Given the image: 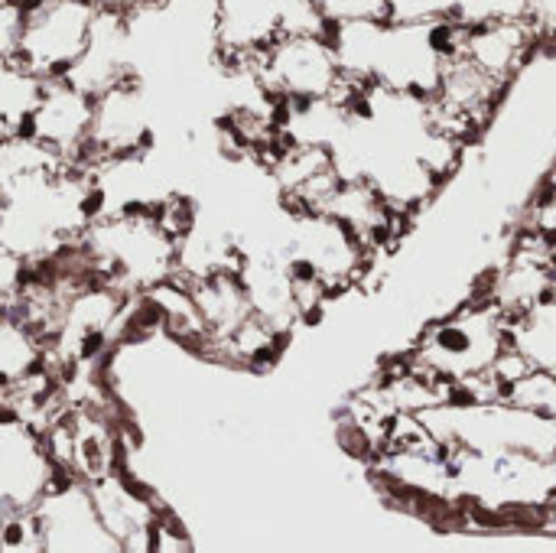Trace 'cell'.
I'll return each mask as SVG.
<instances>
[{"instance_id": "6da1fadb", "label": "cell", "mask_w": 556, "mask_h": 553, "mask_svg": "<svg viewBox=\"0 0 556 553\" xmlns=\"http://www.w3.org/2000/svg\"><path fill=\"white\" fill-rule=\"evenodd\" d=\"M81 163L20 134L0 143V244L29 267L72 251L104 215V192Z\"/></svg>"}, {"instance_id": "7a4b0ae2", "label": "cell", "mask_w": 556, "mask_h": 553, "mask_svg": "<svg viewBox=\"0 0 556 553\" xmlns=\"http://www.w3.org/2000/svg\"><path fill=\"white\" fill-rule=\"evenodd\" d=\"M345 78L371 81L417 98H437L446 62L463 49V26L453 20H358L329 26Z\"/></svg>"}, {"instance_id": "3957f363", "label": "cell", "mask_w": 556, "mask_h": 553, "mask_svg": "<svg viewBox=\"0 0 556 553\" xmlns=\"http://www.w3.org/2000/svg\"><path fill=\"white\" fill-rule=\"evenodd\" d=\"M420 424L446 450L556 463V414L515 401H443L424 407Z\"/></svg>"}, {"instance_id": "277c9868", "label": "cell", "mask_w": 556, "mask_h": 553, "mask_svg": "<svg viewBox=\"0 0 556 553\" xmlns=\"http://www.w3.org/2000/svg\"><path fill=\"white\" fill-rule=\"evenodd\" d=\"M78 248L91 277L104 280V287L117 293L153 290L179 277V241L163 228L156 215H101L85 228Z\"/></svg>"}, {"instance_id": "5b68a950", "label": "cell", "mask_w": 556, "mask_h": 553, "mask_svg": "<svg viewBox=\"0 0 556 553\" xmlns=\"http://www.w3.org/2000/svg\"><path fill=\"white\" fill-rule=\"evenodd\" d=\"M508 323L511 316L492 297L463 303L417 339L407 365L414 375L443 385L446 391L482 381L511 349Z\"/></svg>"}, {"instance_id": "8992f818", "label": "cell", "mask_w": 556, "mask_h": 553, "mask_svg": "<svg viewBox=\"0 0 556 553\" xmlns=\"http://www.w3.org/2000/svg\"><path fill=\"white\" fill-rule=\"evenodd\" d=\"M244 65L274 101H323L345 81L329 33L283 36Z\"/></svg>"}, {"instance_id": "52a82bcc", "label": "cell", "mask_w": 556, "mask_h": 553, "mask_svg": "<svg viewBox=\"0 0 556 553\" xmlns=\"http://www.w3.org/2000/svg\"><path fill=\"white\" fill-rule=\"evenodd\" d=\"M293 33H329L316 0H218V46L225 65H244Z\"/></svg>"}, {"instance_id": "ba28073f", "label": "cell", "mask_w": 556, "mask_h": 553, "mask_svg": "<svg viewBox=\"0 0 556 553\" xmlns=\"http://www.w3.org/2000/svg\"><path fill=\"white\" fill-rule=\"evenodd\" d=\"M98 7L91 0H39L26 7L16 62L39 78H65L91 39Z\"/></svg>"}, {"instance_id": "9c48e42d", "label": "cell", "mask_w": 556, "mask_h": 553, "mask_svg": "<svg viewBox=\"0 0 556 553\" xmlns=\"http://www.w3.org/2000/svg\"><path fill=\"white\" fill-rule=\"evenodd\" d=\"M33 515L39 525L42 553H124L98 515L91 486L75 476L68 482H55Z\"/></svg>"}, {"instance_id": "30bf717a", "label": "cell", "mask_w": 556, "mask_h": 553, "mask_svg": "<svg viewBox=\"0 0 556 553\" xmlns=\"http://www.w3.org/2000/svg\"><path fill=\"white\" fill-rule=\"evenodd\" d=\"M59 482L49 443L20 417L0 414V518L33 512Z\"/></svg>"}, {"instance_id": "8fae6325", "label": "cell", "mask_w": 556, "mask_h": 553, "mask_svg": "<svg viewBox=\"0 0 556 553\" xmlns=\"http://www.w3.org/2000/svg\"><path fill=\"white\" fill-rule=\"evenodd\" d=\"M91 121H94V95L75 88L65 78H49L26 124V137L46 143L49 150H55L72 163H81L88 156Z\"/></svg>"}, {"instance_id": "7c38bea8", "label": "cell", "mask_w": 556, "mask_h": 553, "mask_svg": "<svg viewBox=\"0 0 556 553\" xmlns=\"http://www.w3.org/2000/svg\"><path fill=\"white\" fill-rule=\"evenodd\" d=\"M130 78V39H127V20L124 13L98 10L91 39L78 62L65 72V81L88 95H101L114 85Z\"/></svg>"}, {"instance_id": "4fadbf2b", "label": "cell", "mask_w": 556, "mask_h": 553, "mask_svg": "<svg viewBox=\"0 0 556 553\" xmlns=\"http://www.w3.org/2000/svg\"><path fill=\"white\" fill-rule=\"evenodd\" d=\"M538 46H541V36L528 20H502V23H482V26L463 29L459 55L476 62L492 78L511 85Z\"/></svg>"}, {"instance_id": "5bb4252c", "label": "cell", "mask_w": 556, "mask_h": 553, "mask_svg": "<svg viewBox=\"0 0 556 553\" xmlns=\"http://www.w3.org/2000/svg\"><path fill=\"white\" fill-rule=\"evenodd\" d=\"M98 515L108 525V531L117 538L121 551H153L156 544V528H160V515L153 512V505L124 479H117L114 473L88 482Z\"/></svg>"}, {"instance_id": "9a60e30c", "label": "cell", "mask_w": 556, "mask_h": 553, "mask_svg": "<svg viewBox=\"0 0 556 553\" xmlns=\"http://www.w3.org/2000/svg\"><path fill=\"white\" fill-rule=\"evenodd\" d=\"M508 339H511V349L531 362V368L556 375V293L534 303L531 310L511 316Z\"/></svg>"}, {"instance_id": "2e32d148", "label": "cell", "mask_w": 556, "mask_h": 553, "mask_svg": "<svg viewBox=\"0 0 556 553\" xmlns=\"http://www.w3.org/2000/svg\"><path fill=\"white\" fill-rule=\"evenodd\" d=\"M46 91V78L23 68L16 59L0 62V143L26 134V124Z\"/></svg>"}, {"instance_id": "e0dca14e", "label": "cell", "mask_w": 556, "mask_h": 553, "mask_svg": "<svg viewBox=\"0 0 556 553\" xmlns=\"http://www.w3.org/2000/svg\"><path fill=\"white\" fill-rule=\"evenodd\" d=\"M502 20H528V0H459L453 23L463 29Z\"/></svg>"}, {"instance_id": "ac0fdd59", "label": "cell", "mask_w": 556, "mask_h": 553, "mask_svg": "<svg viewBox=\"0 0 556 553\" xmlns=\"http://www.w3.org/2000/svg\"><path fill=\"white\" fill-rule=\"evenodd\" d=\"M326 26L358 23V20H388V0H316Z\"/></svg>"}, {"instance_id": "d6986e66", "label": "cell", "mask_w": 556, "mask_h": 553, "mask_svg": "<svg viewBox=\"0 0 556 553\" xmlns=\"http://www.w3.org/2000/svg\"><path fill=\"white\" fill-rule=\"evenodd\" d=\"M459 0H388L391 20L417 23V20H453Z\"/></svg>"}, {"instance_id": "ffe728a7", "label": "cell", "mask_w": 556, "mask_h": 553, "mask_svg": "<svg viewBox=\"0 0 556 553\" xmlns=\"http://www.w3.org/2000/svg\"><path fill=\"white\" fill-rule=\"evenodd\" d=\"M26 274H29V264L0 244V313H7L20 300Z\"/></svg>"}, {"instance_id": "44dd1931", "label": "cell", "mask_w": 556, "mask_h": 553, "mask_svg": "<svg viewBox=\"0 0 556 553\" xmlns=\"http://www.w3.org/2000/svg\"><path fill=\"white\" fill-rule=\"evenodd\" d=\"M23 16H26V10H23V7L0 0V62L16 59L20 33H23Z\"/></svg>"}, {"instance_id": "7402d4cb", "label": "cell", "mask_w": 556, "mask_h": 553, "mask_svg": "<svg viewBox=\"0 0 556 553\" xmlns=\"http://www.w3.org/2000/svg\"><path fill=\"white\" fill-rule=\"evenodd\" d=\"M528 23L544 42H556V0H528Z\"/></svg>"}, {"instance_id": "603a6c76", "label": "cell", "mask_w": 556, "mask_h": 553, "mask_svg": "<svg viewBox=\"0 0 556 553\" xmlns=\"http://www.w3.org/2000/svg\"><path fill=\"white\" fill-rule=\"evenodd\" d=\"M531 228L556 241V192H551L547 199H538V205L531 212Z\"/></svg>"}, {"instance_id": "cb8c5ba5", "label": "cell", "mask_w": 556, "mask_h": 553, "mask_svg": "<svg viewBox=\"0 0 556 553\" xmlns=\"http://www.w3.org/2000/svg\"><path fill=\"white\" fill-rule=\"evenodd\" d=\"M98 10H111V13H130L137 7H143L147 0H91Z\"/></svg>"}, {"instance_id": "d4e9b609", "label": "cell", "mask_w": 556, "mask_h": 553, "mask_svg": "<svg viewBox=\"0 0 556 553\" xmlns=\"http://www.w3.org/2000/svg\"><path fill=\"white\" fill-rule=\"evenodd\" d=\"M7 3H16V7H23V10H26V7H33V3H39V0H7Z\"/></svg>"}, {"instance_id": "484cf974", "label": "cell", "mask_w": 556, "mask_h": 553, "mask_svg": "<svg viewBox=\"0 0 556 553\" xmlns=\"http://www.w3.org/2000/svg\"><path fill=\"white\" fill-rule=\"evenodd\" d=\"M551 267H554V274H556V241H554V248H551Z\"/></svg>"}]
</instances>
